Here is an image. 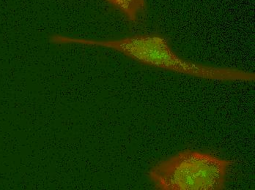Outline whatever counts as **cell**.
<instances>
[{"label":"cell","instance_id":"obj_1","mask_svg":"<svg viewBox=\"0 0 255 190\" xmlns=\"http://www.w3.org/2000/svg\"><path fill=\"white\" fill-rule=\"evenodd\" d=\"M49 41L55 45H83L111 49L147 67L210 81H255L254 72L207 65L185 60L174 52L168 40L161 35L141 34L107 41L54 35Z\"/></svg>","mask_w":255,"mask_h":190},{"label":"cell","instance_id":"obj_2","mask_svg":"<svg viewBox=\"0 0 255 190\" xmlns=\"http://www.w3.org/2000/svg\"><path fill=\"white\" fill-rule=\"evenodd\" d=\"M231 160L205 151L184 150L155 164L148 177L160 190H223Z\"/></svg>","mask_w":255,"mask_h":190},{"label":"cell","instance_id":"obj_3","mask_svg":"<svg viewBox=\"0 0 255 190\" xmlns=\"http://www.w3.org/2000/svg\"><path fill=\"white\" fill-rule=\"evenodd\" d=\"M125 17L128 22L136 24L147 10L146 0H104Z\"/></svg>","mask_w":255,"mask_h":190}]
</instances>
